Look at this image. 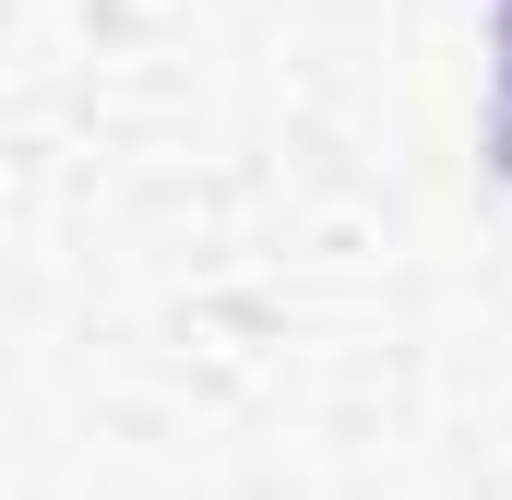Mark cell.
I'll return each instance as SVG.
<instances>
[{"instance_id":"obj_1","label":"cell","mask_w":512,"mask_h":500,"mask_svg":"<svg viewBox=\"0 0 512 500\" xmlns=\"http://www.w3.org/2000/svg\"><path fill=\"white\" fill-rule=\"evenodd\" d=\"M501 96H512V12H501Z\"/></svg>"}]
</instances>
